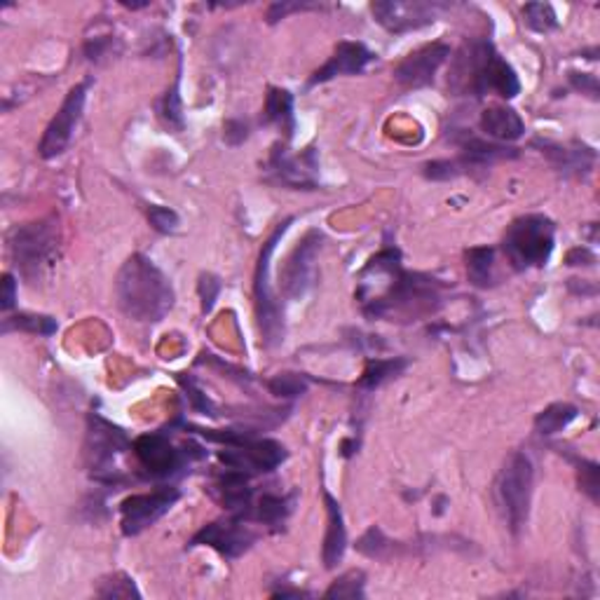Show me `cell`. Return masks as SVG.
<instances>
[{
    "instance_id": "obj_7",
    "label": "cell",
    "mask_w": 600,
    "mask_h": 600,
    "mask_svg": "<svg viewBox=\"0 0 600 600\" xmlns=\"http://www.w3.org/2000/svg\"><path fill=\"white\" fill-rule=\"evenodd\" d=\"M291 219H286L284 223H279L274 228V233L270 235V240L263 244V252L258 256L256 265V277H253V298H256V319L258 328H261L263 345L268 349L279 347L284 343L286 328H284V310L274 300L273 286H270V258H273L274 249H277V242L282 240L286 230H289Z\"/></svg>"
},
{
    "instance_id": "obj_28",
    "label": "cell",
    "mask_w": 600,
    "mask_h": 600,
    "mask_svg": "<svg viewBox=\"0 0 600 600\" xmlns=\"http://www.w3.org/2000/svg\"><path fill=\"white\" fill-rule=\"evenodd\" d=\"M26 331V333H38V336H52V333L59 328L57 319L45 315H16L12 319H5V326L3 331Z\"/></svg>"
},
{
    "instance_id": "obj_26",
    "label": "cell",
    "mask_w": 600,
    "mask_h": 600,
    "mask_svg": "<svg viewBox=\"0 0 600 600\" xmlns=\"http://www.w3.org/2000/svg\"><path fill=\"white\" fill-rule=\"evenodd\" d=\"M291 509H294V495H263L261 500H258L253 516H256L261 523L277 528V525H282L289 519Z\"/></svg>"
},
{
    "instance_id": "obj_35",
    "label": "cell",
    "mask_w": 600,
    "mask_h": 600,
    "mask_svg": "<svg viewBox=\"0 0 600 600\" xmlns=\"http://www.w3.org/2000/svg\"><path fill=\"white\" fill-rule=\"evenodd\" d=\"M464 174V167L460 160H437V162L425 164V176L431 181H450L455 176Z\"/></svg>"
},
{
    "instance_id": "obj_8",
    "label": "cell",
    "mask_w": 600,
    "mask_h": 600,
    "mask_svg": "<svg viewBox=\"0 0 600 600\" xmlns=\"http://www.w3.org/2000/svg\"><path fill=\"white\" fill-rule=\"evenodd\" d=\"M324 235L319 230H310L305 237L294 246V252L279 270V289L286 298L298 300L316 284V256L322 249Z\"/></svg>"
},
{
    "instance_id": "obj_34",
    "label": "cell",
    "mask_w": 600,
    "mask_h": 600,
    "mask_svg": "<svg viewBox=\"0 0 600 600\" xmlns=\"http://www.w3.org/2000/svg\"><path fill=\"white\" fill-rule=\"evenodd\" d=\"M577 474L579 488L591 497V502H598V464L582 460V462H577Z\"/></svg>"
},
{
    "instance_id": "obj_37",
    "label": "cell",
    "mask_w": 600,
    "mask_h": 600,
    "mask_svg": "<svg viewBox=\"0 0 600 600\" xmlns=\"http://www.w3.org/2000/svg\"><path fill=\"white\" fill-rule=\"evenodd\" d=\"M179 380H181V385H183V388H186V392H188V398H191L192 409H195V410H200V413H204V415H216V413H213V406H212V401H209V398H207V394H202V389L197 388V385H195V380H192V378L181 376Z\"/></svg>"
},
{
    "instance_id": "obj_39",
    "label": "cell",
    "mask_w": 600,
    "mask_h": 600,
    "mask_svg": "<svg viewBox=\"0 0 600 600\" xmlns=\"http://www.w3.org/2000/svg\"><path fill=\"white\" fill-rule=\"evenodd\" d=\"M570 85L574 89H579L582 94H589V97L598 98V78L591 76V73H570Z\"/></svg>"
},
{
    "instance_id": "obj_31",
    "label": "cell",
    "mask_w": 600,
    "mask_h": 600,
    "mask_svg": "<svg viewBox=\"0 0 600 600\" xmlns=\"http://www.w3.org/2000/svg\"><path fill=\"white\" fill-rule=\"evenodd\" d=\"M148 221H150V225H153L158 233H162V235H171L181 225L179 213L170 207H160V204H150V207H148Z\"/></svg>"
},
{
    "instance_id": "obj_14",
    "label": "cell",
    "mask_w": 600,
    "mask_h": 600,
    "mask_svg": "<svg viewBox=\"0 0 600 600\" xmlns=\"http://www.w3.org/2000/svg\"><path fill=\"white\" fill-rule=\"evenodd\" d=\"M448 57H450V47H448V45H425V47L410 52V55L394 68V80L406 89L427 88V85L434 82V76H437V71L441 68Z\"/></svg>"
},
{
    "instance_id": "obj_1",
    "label": "cell",
    "mask_w": 600,
    "mask_h": 600,
    "mask_svg": "<svg viewBox=\"0 0 600 600\" xmlns=\"http://www.w3.org/2000/svg\"><path fill=\"white\" fill-rule=\"evenodd\" d=\"M118 305L129 319L143 324H158L174 307V286L162 270L143 253H134L115 279Z\"/></svg>"
},
{
    "instance_id": "obj_23",
    "label": "cell",
    "mask_w": 600,
    "mask_h": 600,
    "mask_svg": "<svg viewBox=\"0 0 600 600\" xmlns=\"http://www.w3.org/2000/svg\"><path fill=\"white\" fill-rule=\"evenodd\" d=\"M492 258H495V252L491 246H474V249L464 253L467 277L479 289H488L492 284Z\"/></svg>"
},
{
    "instance_id": "obj_24",
    "label": "cell",
    "mask_w": 600,
    "mask_h": 600,
    "mask_svg": "<svg viewBox=\"0 0 600 600\" xmlns=\"http://www.w3.org/2000/svg\"><path fill=\"white\" fill-rule=\"evenodd\" d=\"M577 415V406L563 404V401L561 404H552L535 418V429L540 431L542 437H553V434L565 429Z\"/></svg>"
},
{
    "instance_id": "obj_11",
    "label": "cell",
    "mask_w": 600,
    "mask_h": 600,
    "mask_svg": "<svg viewBox=\"0 0 600 600\" xmlns=\"http://www.w3.org/2000/svg\"><path fill=\"white\" fill-rule=\"evenodd\" d=\"M179 500V491L176 488H158L153 492H143V495H131L127 497L125 502L120 504L122 513V533L127 537H134L158 523L164 513L174 507Z\"/></svg>"
},
{
    "instance_id": "obj_20",
    "label": "cell",
    "mask_w": 600,
    "mask_h": 600,
    "mask_svg": "<svg viewBox=\"0 0 600 600\" xmlns=\"http://www.w3.org/2000/svg\"><path fill=\"white\" fill-rule=\"evenodd\" d=\"M483 134L497 141H516L525 134V125L521 115L507 106H491L481 113L479 120Z\"/></svg>"
},
{
    "instance_id": "obj_22",
    "label": "cell",
    "mask_w": 600,
    "mask_h": 600,
    "mask_svg": "<svg viewBox=\"0 0 600 600\" xmlns=\"http://www.w3.org/2000/svg\"><path fill=\"white\" fill-rule=\"evenodd\" d=\"M263 113H265V122L279 125L282 129H286V134L291 137V131H294V97H291V92L279 88H270Z\"/></svg>"
},
{
    "instance_id": "obj_12",
    "label": "cell",
    "mask_w": 600,
    "mask_h": 600,
    "mask_svg": "<svg viewBox=\"0 0 600 600\" xmlns=\"http://www.w3.org/2000/svg\"><path fill=\"white\" fill-rule=\"evenodd\" d=\"M88 443H85V455L89 460V467L94 471H115V458L129 448V439L120 427H115L98 413L89 415Z\"/></svg>"
},
{
    "instance_id": "obj_18",
    "label": "cell",
    "mask_w": 600,
    "mask_h": 600,
    "mask_svg": "<svg viewBox=\"0 0 600 600\" xmlns=\"http://www.w3.org/2000/svg\"><path fill=\"white\" fill-rule=\"evenodd\" d=\"M373 59H376V55H373L371 49L366 47L364 43H349V40H343V43H338V47H336L331 59H328L326 64L312 76L310 88L333 80V78L338 76H355V73H361Z\"/></svg>"
},
{
    "instance_id": "obj_6",
    "label": "cell",
    "mask_w": 600,
    "mask_h": 600,
    "mask_svg": "<svg viewBox=\"0 0 600 600\" xmlns=\"http://www.w3.org/2000/svg\"><path fill=\"white\" fill-rule=\"evenodd\" d=\"M533 481L535 470L525 453H512L495 479L497 507L502 512L504 523L513 535H519L521 528L528 521L530 500H533Z\"/></svg>"
},
{
    "instance_id": "obj_33",
    "label": "cell",
    "mask_w": 600,
    "mask_h": 600,
    "mask_svg": "<svg viewBox=\"0 0 600 600\" xmlns=\"http://www.w3.org/2000/svg\"><path fill=\"white\" fill-rule=\"evenodd\" d=\"M357 549H359L361 553H366V556L382 558V556H385V552H389V549H392V542H389L388 537L382 535V530L378 528V525H373V528L368 530L364 537H361L359 544H357Z\"/></svg>"
},
{
    "instance_id": "obj_13",
    "label": "cell",
    "mask_w": 600,
    "mask_h": 600,
    "mask_svg": "<svg viewBox=\"0 0 600 600\" xmlns=\"http://www.w3.org/2000/svg\"><path fill=\"white\" fill-rule=\"evenodd\" d=\"M443 5L439 3H398V0H382L373 3L371 12L380 26L389 33H406L413 28H422L427 24H434Z\"/></svg>"
},
{
    "instance_id": "obj_21",
    "label": "cell",
    "mask_w": 600,
    "mask_h": 600,
    "mask_svg": "<svg viewBox=\"0 0 600 600\" xmlns=\"http://www.w3.org/2000/svg\"><path fill=\"white\" fill-rule=\"evenodd\" d=\"M542 153H546V158L552 160L553 167L565 176L589 174L591 167H594L595 162V153L586 146L568 148V146H552V143H544V146H542Z\"/></svg>"
},
{
    "instance_id": "obj_30",
    "label": "cell",
    "mask_w": 600,
    "mask_h": 600,
    "mask_svg": "<svg viewBox=\"0 0 600 600\" xmlns=\"http://www.w3.org/2000/svg\"><path fill=\"white\" fill-rule=\"evenodd\" d=\"M97 594L101 595V598H131V595H134V598H141V594L137 591L134 582L122 573L113 574L110 579H104Z\"/></svg>"
},
{
    "instance_id": "obj_16",
    "label": "cell",
    "mask_w": 600,
    "mask_h": 600,
    "mask_svg": "<svg viewBox=\"0 0 600 600\" xmlns=\"http://www.w3.org/2000/svg\"><path fill=\"white\" fill-rule=\"evenodd\" d=\"M256 542V533L242 525L240 521H228V523H209L191 540V546H212L221 556L237 558Z\"/></svg>"
},
{
    "instance_id": "obj_17",
    "label": "cell",
    "mask_w": 600,
    "mask_h": 600,
    "mask_svg": "<svg viewBox=\"0 0 600 600\" xmlns=\"http://www.w3.org/2000/svg\"><path fill=\"white\" fill-rule=\"evenodd\" d=\"M270 171L274 174V179L279 183H284V186L291 188H305V191H312L316 186L315 181V171H316V162H315V150H305L303 155H289L284 146H277L270 155Z\"/></svg>"
},
{
    "instance_id": "obj_19",
    "label": "cell",
    "mask_w": 600,
    "mask_h": 600,
    "mask_svg": "<svg viewBox=\"0 0 600 600\" xmlns=\"http://www.w3.org/2000/svg\"><path fill=\"white\" fill-rule=\"evenodd\" d=\"M324 502H326V512H328V525H326V537H324V565L328 570H333L343 561L345 549H347V530H345V521H343V509L340 504L324 491Z\"/></svg>"
},
{
    "instance_id": "obj_43",
    "label": "cell",
    "mask_w": 600,
    "mask_h": 600,
    "mask_svg": "<svg viewBox=\"0 0 600 600\" xmlns=\"http://www.w3.org/2000/svg\"><path fill=\"white\" fill-rule=\"evenodd\" d=\"M233 134H237L235 146H237V143L244 141V139H246V125H244V122H240V120L225 122V141H230V139H233Z\"/></svg>"
},
{
    "instance_id": "obj_36",
    "label": "cell",
    "mask_w": 600,
    "mask_h": 600,
    "mask_svg": "<svg viewBox=\"0 0 600 600\" xmlns=\"http://www.w3.org/2000/svg\"><path fill=\"white\" fill-rule=\"evenodd\" d=\"M164 122L174 129H183V113H181V97H179V80L174 82V88L164 97V109H162Z\"/></svg>"
},
{
    "instance_id": "obj_32",
    "label": "cell",
    "mask_w": 600,
    "mask_h": 600,
    "mask_svg": "<svg viewBox=\"0 0 600 600\" xmlns=\"http://www.w3.org/2000/svg\"><path fill=\"white\" fill-rule=\"evenodd\" d=\"M268 388L277 397H300L307 389V382L295 373H279L268 382Z\"/></svg>"
},
{
    "instance_id": "obj_27",
    "label": "cell",
    "mask_w": 600,
    "mask_h": 600,
    "mask_svg": "<svg viewBox=\"0 0 600 600\" xmlns=\"http://www.w3.org/2000/svg\"><path fill=\"white\" fill-rule=\"evenodd\" d=\"M523 22L537 33H549L558 28V16L549 3H528L523 7Z\"/></svg>"
},
{
    "instance_id": "obj_38",
    "label": "cell",
    "mask_w": 600,
    "mask_h": 600,
    "mask_svg": "<svg viewBox=\"0 0 600 600\" xmlns=\"http://www.w3.org/2000/svg\"><path fill=\"white\" fill-rule=\"evenodd\" d=\"M197 291H200V298H202V312L207 315V312H212L213 303H216V295L221 291V279L213 277V274H202Z\"/></svg>"
},
{
    "instance_id": "obj_10",
    "label": "cell",
    "mask_w": 600,
    "mask_h": 600,
    "mask_svg": "<svg viewBox=\"0 0 600 600\" xmlns=\"http://www.w3.org/2000/svg\"><path fill=\"white\" fill-rule=\"evenodd\" d=\"M88 88H89V82H78L76 88H71V92L66 94L59 113L52 118V122H49L47 129H45V137L38 146L40 158H45V160L59 158L66 148L71 146L73 134H76V127L82 118V110H85Z\"/></svg>"
},
{
    "instance_id": "obj_41",
    "label": "cell",
    "mask_w": 600,
    "mask_h": 600,
    "mask_svg": "<svg viewBox=\"0 0 600 600\" xmlns=\"http://www.w3.org/2000/svg\"><path fill=\"white\" fill-rule=\"evenodd\" d=\"M565 261H568V265H594L595 256L586 249V246H577V249H573V252L568 253Z\"/></svg>"
},
{
    "instance_id": "obj_5",
    "label": "cell",
    "mask_w": 600,
    "mask_h": 600,
    "mask_svg": "<svg viewBox=\"0 0 600 600\" xmlns=\"http://www.w3.org/2000/svg\"><path fill=\"white\" fill-rule=\"evenodd\" d=\"M12 253L22 277L38 284L43 274L52 270L59 253V223L55 219L19 225L12 235Z\"/></svg>"
},
{
    "instance_id": "obj_40",
    "label": "cell",
    "mask_w": 600,
    "mask_h": 600,
    "mask_svg": "<svg viewBox=\"0 0 600 600\" xmlns=\"http://www.w3.org/2000/svg\"><path fill=\"white\" fill-rule=\"evenodd\" d=\"M307 7H315V5H305V3H294V5H291V3H274L268 12V22L274 24V22H279L282 16L289 15V12L307 10Z\"/></svg>"
},
{
    "instance_id": "obj_25",
    "label": "cell",
    "mask_w": 600,
    "mask_h": 600,
    "mask_svg": "<svg viewBox=\"0 0 600 600\" xmlns=\"http://www.w3.org/2000/svg\"><path fill=\"white\" fill-rule=\"evenodd\" d=\"M406 368V359L397 357V359H368L366 361L364 376L359 378L361 389H376L382 382H388L389 378H397L398 373Z\"/></svg>"
},
{
    "instance_id": "obj_9",
    "label": "cell",
    "mask_w": 600,
    "mask_h": 600,
    "mask_svg": "<svg viewBox=\"0 0 600 600\" xmlns=\"http://www.w3.org/2000/svg\"><path fill=\"white\" fill-rule=\"evenodd\" d=\"M219 460L228 470L244 471L252 476L279 467L286 460V450L282 443L273 441V439H258L256 441L249 434H244L240 441L225 446L219 453Z\"/></svg>"
},
{
    "instance_id": "obj_42",
    "label": "cell",
    "mask_w": 600,
    "mask_h": 600,
    "mask_svg": "<svg viewBox=\"0 0 600 600\" xmlns=\"http://www.w3.org/2000/svg\"><path fill=\"white\" fill-rule=\"evenodd\" d=\"M15 277L5 274V277H3V310H12V305H15Z\"/></svg>"
},
{
    "instance_id": "obj_15",
    "label": "cell",
    "mask_w": 600,
    "mask_h": 600,
    "mask_svg": "<svg viewBox=\"0 0 600 600\" xmlns=\"http://www.w3.org/2000/svg\"><path fill=\"white\" fill-rule=\"evenodd\" d=\"M134 455L141 462L148 476L153 479H167L176 474L183 464V453L171 446L164 434H143L134 441Z\"/></svg>"
},
{
    "instance_id": "obj_2",
    "label": "cell",
    "mask_w": 600,
    "mask_h": 600,
    "mask_svg": "<svg viewBox=\"0 0 600 600\" xmlns=\"http://www.w3.org/2000/svg\"><path fill=\"white\" fill-rule=\"evenodd\" d=\"M450 85L455 92H471L476 97L497 94L502 98H513L521 92L519 76L497 55L491 40L464 43L450 73Z\"/></svg>"
},
{
    "instance_id": "obj_29",
    "label": "cell",
    "mask_w": 600,
    "mask_h": 600,
    "mask_svg": "<svg viewBox=\"0 0 600 600\" xmlns=\"http://www.w3.org/2000/svg\"><path fill=\"white\" fill-rule=\"evenodd\" d=\"M326 598H364V573L361 570H352V573L343 574L331 584L326 591Z\"/></svg>"
},
{
    "instance_id": "obj_4",
    "label": "cell",
    "mask_w": 600,
    "mask_h": 600,
    "mask_svg": "<svg viewBox=\"0 0 600 600\" xmlns=\"http://www.w3.org/2000/svg\"><path fill=\"white\" fill-rule=\"evenodd\" d=\"M556 225L542 213H528L513 221L504 233L502 249L516 270L542 268L552 258Z\"/></svg>"
},
{
    "instance_id": "obj_3",
    "label": "cell",
    "mask_w": 600,
    "mask_h": 600,
    "mask_svg": "<svg viewBox=\"0 0 600 600\" xmlns=\"http://www.w3.org/2000/svg\"><path fill=\"white\" fill-rule=\"evenodd\" d=\"M392 286L388 294L376 298L361 300L366 316L371 319H418L431 315L439 307V284L437 279L427 274H410L401 270V265L392 270Z\"/></svg>"
}]
</instances>
